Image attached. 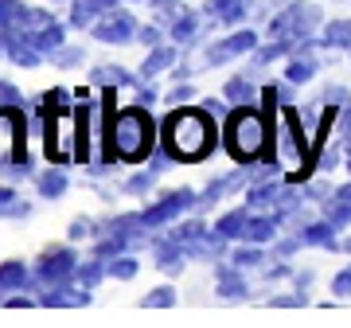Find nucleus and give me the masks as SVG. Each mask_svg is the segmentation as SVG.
<instances>
[{"instance_id":"1","label":"nucleus","mask_w":351,"mask_h":328,"mask_svg":"<svg viewBox=\"0 0 351 328\" xmlns=\"http://www.w3.org/2000/svg\"><path fill=\"white\" fill-rule=\"evenodd\" d=\"M156 149V126L145 106H125L113 110V98H106V161H125L137 164L152 156Z\"/></svg>"},{"instance_id":"2","label":"nucleus","mask_w":351,"mask_h":328,"mask_svg":"<svg viewBox=\"0 0 351 328\" xmlns=\"http://www.w3.org/2000/svg\"><path fill=\"white\" fill-rule=\"evenodd\" d=\"M219 145V129L211 121V110H172L164 121V152L172 161L195 164L211 156Z\"/></svg>"},{"instance_id":"3","label":"nucleus","mask_w":351,"mask_h":328,"mask_svg":"<svg viewBox=\"0 0 351 328\" xmlns=\"http://www.w3.org/2000/svg\"><path fill=\"white\" fill-rule=\"evenodd\" d=\"M265 117L269 114L254 110V106L230 110V117H226V149H230V156L239 164H254L269 152V141L277 133H269V121Z\"/></svg>"},{"instance_id":"4","label":"nucleus","mask_w":351,"mask_h":328,"mask_svg":"<svg viewBox=\"0 0 351 328\" xmlns=\"http://www.w3.org/2000/svg\"><path fill=\"white\" fill-rule=\"evenodd\" d=\"M320 24V8L316 4H304V0H297V4H289L285 12H277L274 20H269V36H285V39H308V32Z\"/></svg>"},{"instance_id":"5","label":"nucleus","mask_w":351,"mask_h":328,"mask_svg":"<svg viewBox=\"0 0 351 328\" xmlns=\"http://www.w3.org/2000/svg\"><path fill=\"white\" fill-rule=\"evenodd\" d=\"M191 203H195V191L191 188H180V191H168L160 203H152L149 211H141L145 215V227H160V223H168V219H176L180 211H188Z\"/></svg>"},{"instance_id":"6","label":"nucleus","mask_w":351,"mask_h":328,"mask_svg":"<svg viewBox=\"0 0 351 328\" xmlns=\"http://www.w3.org/2000/svg\"><path fill=\"white\" fill-rule=\"evenodd\" d=\"M94 36H98L101 43H129V39L137 36V24H133L129 12H113L110 8V12L94 24Z\"/></svg>"},{"instance_id":"7","label":"nucleus","mask_w":351,"mask_h":328,"mask_svg":"<svg viewBox=\"0 0 351 328\" xmlns=\"http://www.w3.org/2000/svg\"><path fill=\"white\" fill-rule=\"evenodd\" d=\"M258 47V36H254L250 27H242V32H234V36H226V39H219L215 47H207V63H226V59H234V55H246V51H254Z\"/></svg>"},{"instance_id":"8","label":"nucleus","mask_w":351,"mask_h":328,"mask_svg":"<svg viewBox=\"0 0 351 328\" xmlns=\"http://www.w3.org/2000/svg\"><path fill=\"white\" fill-rule=\"evenodd\" d=\"M71 274H75V254L71 250H47L43 254V262H39V278L47 281V285H63Z\"/></svg>"},{"instance_id":"9","label":"nucleus","mask_w":351,"mask_h":328,"mask_svg":"<svg viewBox=\"0 0 351 328\" xmlns=\"http://www.w3.org/2000/svg\"><path fill=\"white\" fill-rule=\"evenodd\" d=\"M277 227H281V211L250 215L246 227H242V242H269V239H277Z\"/></svg>"},{"instance_id":"10","label":"nucleus","mask_w":351,"mask_h":328,"mask_svg":"<svg viewBox=\"0 0 351 328\" xmlns=\"http://www.w3.org/2000/svg\"><path fill=\"white\" fill-rule=\"evenodd\" d=\"M207 20L215 24H239L242 16L250 12V0H207Z\"/></svg>"},{"instance_id":"11","label":"nucleus","mask_w":351,"mask_h":328,"mask_svg":"<svg viewBox=\"0 0 351 328\" xmlns=\"http://www.w3.org/2000/svg\"><path fill=\"white\" fill-rule=\"evenodd\" d=\"M324 215H328V223H332L336 231L348 227V223H351V184H339L336 196L324 203Z\"/></svg>"},{"instance_id":"12","label":"nucleus","mask_w":351,"mask_h":328,"mask_svg":"<svg viewBox=\"0 0 351 328\" xmlns=\"http://www.w3.org/2000/svg\"><path fill=\"white\" fill-rule=\"evenodd\" d=\"M75 161L90 164V102L86 106H75Z\"/></svg>"},{"instance_id":"13","label":"nucleus","mask_w":351,"mask_h":328,"mask_svg":"<svg viewBox=\"0 0 351 328\" xmlns=\"http://www.w3.org/2000/svg\"><path fill=\"white\" fill-rule=\"evenodd\" d=\"M117 0H75V12H71V24L75 27H90L101 12H110Z\"/></svg>"},{"instance_id":"14","label":"nucleus","mask_w":351,"mask_h":328,"mask_svg":"<svg viewBox=\"0 0 351 328\" xmlns=\"http://www.w3.org/2000/svg\"><path fill=\"white\" fill-rule=\"evenodd\" d=\"M176 55H180V51H176L172 43H164V47L156 43V47H152V55L145 59V63H141V75H145V78L160 75L164 67H172V63H176Z\"/></svg>"},{"instance_id":"15","label":"nucleus","mask_w":351,"mask_h":328,"mask_svg":"<svg viewBox=\"0 0 351 328\" xmlns=\"http://www.w3.org/2000/svg\"><path fill=\"white\" fill-rule=\"evenodd\" d=\"M184 258H188V250L180 246V242H160L156 246V266L160 270H168V274H176V270H184Z\"/></svg>"},{"instance_id":"16","label":"nucleus","mask_w":351,"mask_h":328,"mask_svg":"<svg viewBox=\"0 0 351 328\" xmlns=\"http://www.w3.org/2000/svg\"><path fill=\"white\" fill-rule=\"evenodd\" d=\"M332 231H336V227H332L328 219H324V223H308V227L301 231V246H339Z\"/></svg>"},{"instance_id":"17","label":"nucleus","mask_w":351,"mask_h":328,"mask_svg":"<svg viewBox=\"0 0 351 328\" xmlns=\"http://www.w3.org/2000/svg\"><path fill=\"white\" fill-rule=\"evenodd\" d=\"M199 32V16L191 12V8H180V16L172 20V39L176 43H191Z\"/></svg>"},{"instance_id":"18","label":"nucleus","mask_w":351,"mask_h":328,"mask_svg":"<svg viewBox=\"0 0 351 328\" xmlns=\"http://www.w3.org/2000/svg\"><path fill=\"white\" fill-rule=\"evenodd\" d=\"M246 219H250V211L246 207H234V211H226L219 223H215V231L223 235V239H242V227H246Z\"/></svg>"},{"instance_id":"19","label":"nucleus","mask_w":351,"mask_h":328,"mask_svg":"<svg viewBox=\"0 0 351 328\" xmlns=\"http://www.w3.org/2000/svg\"><path fill=\"white\" fill-rule=\"evenodd\" d=\"M219 293H223V297H239V293H246L242 270H239L234 262H230V266H219Z\"/></svg>"},{"instance_id":"20","label":"nucleus","mask_w":351,"mask_h":328,"mask_svg":"<svg viewBox=\"0 0 351 328\" xmlns=\"http://www.w3.org/2000/svg\"><path fill=\"white\" fill-rule=\"evenodd\" d=\"M324 47H351V20H328Z\"/></svg>"},{"instance_id":"21","label":"nucleus","mask_w":351,"mask_h":328,"mask_svg":"<svg viewBox=\"0 0 351 328\" xmlns=\"http://www.w3.org/2000/svg\"><path fill=\"white\" fill-rule=\"evenodd\" d=\"M223 94H226V102H234V106H250L254 94H262V90H254V82H246V78H230Z\"/></svg>"},{"instance_id":"22","label":"nucleus","mask_w":351,"mask_h":328,"mask_svg":"<svg viewBox=\"0 0 351 328\" xmlns=\"http://www.w3.org/2000/svg\"><path fill=\"white\" fill-rule=\"evenodd\" d=\"M24 281H27L24 262H4L0 266V290H16V285H24Z\"/></svg>"},{"instance_id":"23","label":"nucleus","mask_w":351,"mask_h":328,"mask_svg":"<svg viewBox=\"0 0 351 328\" xmlns=\"http://www.w3.org/2000/svg\"><path fill=\"white\" fill-rule=\"evenodd\" d=\"M94 82H101V86H129L133 75L121 71V67H98V71H94Z\"/></svg>"},{"instance_id":"24","label":"nucleus","mask_w":351,"mask_h":328,"mask_svg":"<svg viewBox=\"0 0 351 328\" xmlns=\"http://www.w3.org/2000/svg\"><path fill=\"white\" fill-rule=\"evenodd\" d=\"M230 262L239 266V270H246V266H262L265 254L258 250V242H246V246H239V250L230 254Z\"/></svg>"},{"instance_id":"25","label":"nucleus","mask_w":351,"mask_h":328,"mask_svg":"<svg viewBox=\"0 0 351 328\" xmlns=\"http://www.w3.org/2000/svg\"><path fill=\"white\" fill-rule=\"evenodd\" d=\"M101 274H106V266H101V258H94V262L78 266V281H82V290H94L101 281Z\"/></svg>"},{"instance_id":"26","label":"nucleus","mask_w":351,"mask_h":328,"mask_svg":"<svg viewBox=\"0 0 351 328\" xmlns=\"http://www.w3.org/2000/svg\"><path fill=\"white\" fill-rule=\"evenodd\" d=\"M39 191H43L47 200H55V196H63V191H66V176H63V172H47V176L39 180Z\"/></svg>"},{"instance_id":"27","label":"nucleus","mask_w":351,"mask_h":328,"mask_svg":"<svg viewBox=\"0 0 351 328\" xmlns=\"http://www.w3.org/2000/svg\"><path fill=\"white\" fill-rule=\"evenodd\" d=\"M106 274H110V278H121V281L137 278V258H117V262L106 266Z\"/></svg>"},{"instance_id":"28","label":"nucleus","mask_w":351,"mask_h":328,"mask_svg":"<svg viewBox=\"0 0 351 328\" xmlns=\"http://www.w3.org/2000/svg\"><path fill=\"white\" fill-rule=\"evenodd\" d=\"M141 305H145V309H168V305H176V293L168 290V285H160V290H152Z\"/></svg>"},{"instance_id":"29","label":"nucleus","mask_w":351,"mask_h":328,"mask_svg":"<svg viewBox=\"0 0 351 328\" xmlns=\"http://www.w3.org/2000/svg\"><path fill=\"white\" fill-rule=\"evenodd\" d=\"M332 293H336V297H351V262L332 278Z\"/></svg>"},{"instance_id":"30","label":"nucleus","mask_w":351,"mask_h":328,"mask_svg":"<svg viewBox=\"0 0 351 328\" xmlns=\"http://www.w3.org/2000/svg\"><path fill=\"white\" fill-rule=\"evenodd\" d=\"M94 235V219H75L71 223V239H90Z\"/></svg>"},{"instance_id":"31","label":"nucleus","mask_w":351,"mask_h":328,"mask_svg":"<svg viewBox=\"0 0 351 328\" xmlns=\"http://www.w3.org/2000/svg\"><path fill=\"white\" fill-rule=\"evenodd\" d=\"M0 106H20V90L8 86V82H0Z\"/></svg>"},{"instance_id":"32","label":"nucleus","mask_w":351,"mask_h":328,"mask_svg":"<svg viewBox=\"0 0 351 328\" xmlns=\"http://www.w3.org/2000/svg\"><path fill=\"white\" fill-rule=\"evenodd\" d=\"M125 188H129V191H149V188H152V172H145V176H133Z\"/></svg>"},{"instance_id":"33","label":"nucleus","mask_w":351,"mask_h":328,"mask_svg":"<svg viewBox=\"0 0 351 328\" xmlns=\"http://www.w3.org/2000/svg\"><path fill=\"white\" fill-rule=\"evenodd\" d=\"M78 59H82V51H55V63H63V67H71V63H78Z\"/></svg>"},{"instance_id":"34","label":"nucleus","mask_w":351,"mask_h":328,"mask_svg":"<svg viewBox=\"0 0 351 328\" xmlns=\"http://www.w3.org/2000/svg\"><path fill=\"white\" fill-rule=\"evenodd\" d=\"M137 36H141V43H149V47H156V43H160V27H141Z\"/></svg>"},{"instance_id":"35","label":"nucleus","mask_w":351,"mask_h":328,"mask_svg":"<svg viewBox=\"0 0 351 328\" xmlns=\"http://www.w3.org/2000/svg\"><path fill=\"white\" fill-rule=\"evenodd\" d=\"M191 94H195V90H191V86H176V90H172V94H168V98H172V102H176V106H180V102H188V98H191Z\"/></svg>"},{"instance_id":"36","label":"nucleus","mask_w":351,"mask_h":328,"mask_svg":"<svg viewBox=\"0 0 351 328\" xmlns=\"http://www.w3.org/2000/svg\"><path fill=\"white\" fill-rule=\"evenodd\" d=\"M339 126H343V141H348V149H351V106H348V114H343Z\"/></svg>"},{"instance_id":"37","label":"nucleus","mask_w":351,"mask_h":328,"mask_svg":"<svg viewBox=\"0 0 351 328\" xmlns=\"http://www.w3.org/2000/svg\"><path fill=\"white\" fill-rule=\"evenodd\" d=\"M274 305H281V309H293V305H304V297H277Z\"/></svg>"},{"instance_id":"38","label":"nucleus","mask_w":351,"mask_h":328,"mask_svg":"<svg viewBox=\"0 0 351 328\" xmlns=\"http://www.w3.org/2000/svg\"><path fill=\"white\" fill-rule=\"evenodd\" d=\"M8 200H12V191H8V188H0V207H4Z\"/></svg>"}]
</instances>
